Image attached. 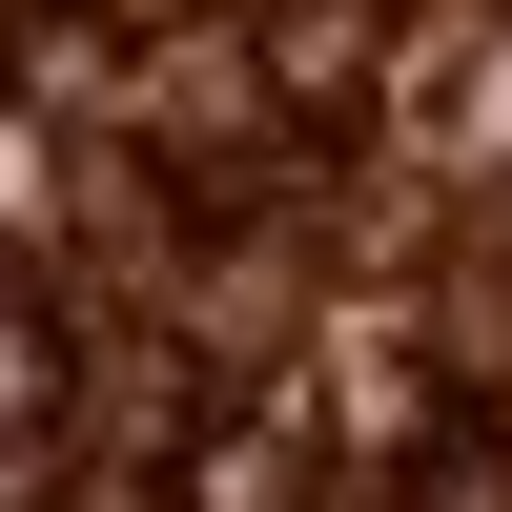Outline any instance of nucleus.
I'll return each mask as SVG.
<instances>
[{"label": "nucleus", "instance_id": "obj_2", "mask_svg": "<svg viewBox=\"0 0 512 512\" xmlns=\"http://www.w3.org/2000/svg\"><path fill=\"white\" fill-rule=\"evenodd\" d=\"M123 21H185V0H123Z\"/></svg>", "mask_w": 512, "mask_h": 512}, {"label": "nucleus", "instance_id": "obj_1", "mask_svg": "<svg viewBox=\"0 0 512 512\" xmlns=\"http://www.w3.org/2000/svg\"><path fill=\"white\" fill-rule=\"evenodd\" d=\"M185 492H205V512H287V431H226V451H205Z\"/></svg>", "mask_w": 512, "mask_h": 512}]
</instances>
